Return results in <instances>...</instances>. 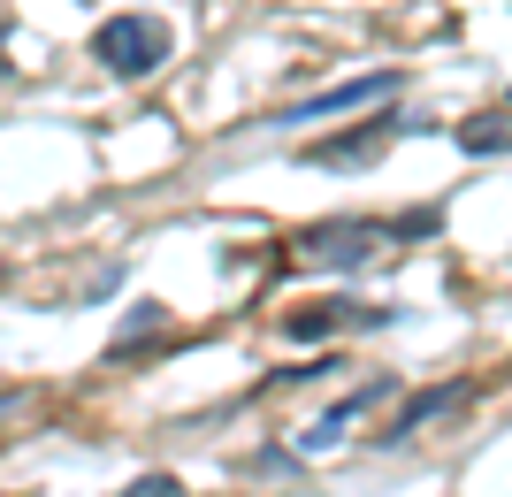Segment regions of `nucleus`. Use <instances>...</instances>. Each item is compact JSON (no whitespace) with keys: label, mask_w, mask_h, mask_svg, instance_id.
<instances>
[{"label":"nucleus","mask_w":512,"mask_h":497,"mask_svg":"<svg viewBox=\"0 0 512 497\" xmlns=\"http://www.w3.org/2000/svg\"><path fill=\"white\" fill-rule=\"evenodd\" d=\"M428 230H436V207H421V215H406V222L352 215V222H321V230H306V238L291 245V260H299V268H337V276H360V268H383L406 238H428Z\"/></svg>","instance_id":"1"},{"label":"nucleus","mask_w":512,"mask_h":497,"mask_svg":"<svg viewBox=\"0 0 512 497\" xmlns=\"http://www.w3.org/2000/svg\"><path fill=\"white\" fill-rule=\"evenodd\" d=\"M92 54H100L115 77H146V69L169 62V23H153V16H107L100 31H92Z\"/></svg>","instance_id":"2"},{"label":"nucleus","mask_w":512,"mask_h":497,"mask_svg":"<svg viewBox=\"0 0 512 497\" xmlns=\"http://www.w3.org/2000/svg\"><path fill=\"white\" fill-rule=\"evenodd\" d=\"M390 398H398V375H375V383H360L352 398H337V406L299 436V459H321V452H337V444H352V429H360L375 406H390Z\"/></svg>","instance_id":"3"},{"label":"nucleus","mask_w":512,"mask_h":497,"mask_svg":"<svg viewBox=\"0 0 512 497\" xmlns=\"http://www.w3.org/2000/svg\"><path fill=\"white\" fill-rule=\"evenodd\" d=\"M398 85H406V69H367V77H344V85H329V92H306V100H291V108H283L276 123H314V115H352V108H367V100H390Z\"/></svg>","instance_id":"4"},{"label":"nucleus","mask_w":512,"mask_h":497,"mask_svg":"<svg viewBox=\"0 0 512 497\" xmlns=\"http://www.w3.org/2000/svg\"><path fill=\"white\" fill-rule=\"evenodd\" d=\"M390 306H360V299H314L291 314V337L299 345H321V337H337V329H383Z\"/></svg>","instance_id":"5"},{"label":"nucleus","mask_w":512,"mask_h":497,"mask_svg":"<svg viewBox=\"0 0 512 497\" xmlns=\"http://www.w3.org/2000/svg\"><path fill=\"white\" fill-rule=\"evenodd\" d=\"M398 130H413V123H398V115H375L360 138H321V146H306V161H314V169H367V161H375V153H383Z\"/></svg>","instance_id":"6"},{"label":"nucleus","mask_w":512,"mask_h":497,"mask_svg":"<svg viewBox=\"0 0 512 497\" xmlns=\"http://www.w3.org/2000/svg\"><path fill=\"white\" fill-rule=\"evenodd\" d=\"M467 398H474V383H444V390H421V398H406V406H398V421H390V429L375 436V444H406V436H421L428 421H436V413L467 406Z\"/></svg>","instance_id":"7"},{"label":"nucleus","mask_w":512,"mask_h":497,"mask_svg":"<svg viewBox=\"0 0 512 497\" xmlns=\"http://www.w3.org/2000/svg\"><path fill=\"white\" fill-rule=\"evenodd\" d=\"M451 138H459V153H505V146H512V108L474 115V123H459Z\"/></svg>","instance_id":"8"},{"label":"nucleus","mask_w":512,"mask_h":497,"mask_svg":"<svg viewBox=\"0 0 512 497\" xmlns=\"http://www.w3.org/2000/svg\"><path fill=\"white\" fill-rule=\"evenodd\" d=\"M146 329H161V306H138V314L123 322V337H115V352H130L138 337H146Z\"/></svg>","instance_id":"9"},{"label":"nucleus","mask_w":512,"mask_h":497,"mask_svg":"<svg viewBox=\"0 0 512 497\" xmlns=\"http://www.w3.org/2000/svg\"><path fill=\"white\" fill-rule=\"evenodd\" d=\"M123 497H176V482H169V475H153V482H130Z\"/></svg>","instance_id":"10"}]
</instances>
